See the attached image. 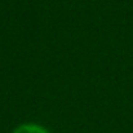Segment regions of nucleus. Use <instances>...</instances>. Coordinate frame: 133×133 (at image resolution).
<instances>
[{"mask_svg":"<svg viewBox=\"0 0 133 133\" xmlns=\"http://www.w3.org/2000/svg\"><path fill=\"white\" fill-rule=\"evenodd\" d=\"M13 133H49L44 127L39 124H22L17 127Z\"/></svg>","mask_w":133,"mask_h":133,"instance_id":"f257e3e1","label":"nucleus"}]
</instances>
